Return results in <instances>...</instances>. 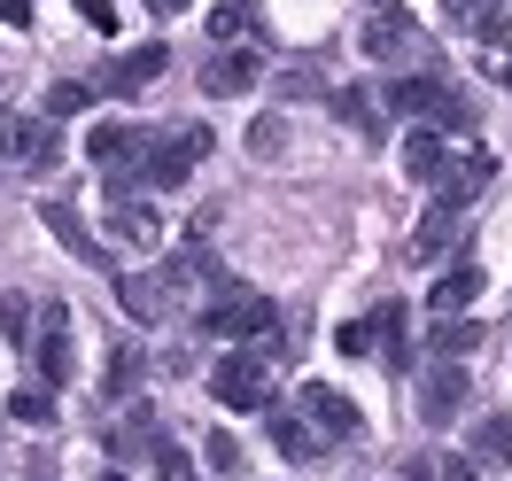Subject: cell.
Wrapping results in <instances>:
<instances>
[{
    "instance_id": "cell-1",
    "label": "cell",
    "mask_w": 512,
    "mask_h": 481,
    "mask_svg": "<svg viewBox=\"0 0 512 481\" xmlns=\"http://www.w3.org/2000/svg\"><path fill=\"white\" fill-rule=\"evenodd\" d=\"M272 326H280V303H272V295H256V288H218V303L202 311V334L241 342V350H256Z\"/></svg>"
},
{
    "instance_id": "cell-2",
    "label": "cell",
    "mask_w": 512,
    "mask_h": 481,
    "mask_svg": "<svg viewBox=\"0 0 512 481\" xmlns=\"http://www.w3.org/2000/svg\"><path fill=\"white\" fill-rule=\"evenodd\" d=\"M210 156V125H171L140 156V187H187V171Z\"/></svg>"
},
{
    "instance_id": "cell-3",
    "label": "cell",
    "mask_w": 512,
    "mask_h": 481,
    "mask_svg": "<svg viewBox=\"0 0 512 481\" xmlns=\"http://www.w3.org/2000/svg\"><path fill=\"white\" fill-rule=\"evenodd\" d=\"M24 350H32V365H39V381H47V388H63L70 373H78V365H70V303H63V295L39 303L32 342H24Z\"/></svg>"
},
{
    "instance_id": "cell-4",
    "label": "cell",
    "mask_w": 512,
    "mask_h": 481,
    "mask_svg": "<svg viewBox=\"0 0 512 481\" xmlns=\"http://www.w3.org/2000/svg\"><path fill=\"white\" fill-rule=\"evenodd\" d=\"M210 396H218L225 412H264V404H272V365H264L256 350L225 357L218 373H210Z\"/></svg>"
},
{
    "instance_id": "cell-5",
    "label": "cell",
    "mask_w": 512,
    "mask_h": 481,
    "mask_svg": "<svg viewBox=\"0 0 512 481\" xmlns=\"http://www.w3.org/2000/svg\"><path fill=\"white\" fill-rule=\"evenodd\" d=\"M148 140H156V132H140V125H94V132H86V156L109 171V187H140Z\"/></svg>"
},
{
    "instance_id": "cell-6",
    "label": "cell",
    "mask_w": 512,
    "mask_h": 481,
    "mask_svg": "<svg viewBox=\"0 0 512 481\" xmlns=\"http://www.w3.org/2000/svg\"><path fill=\"white\" fill-rule=\"evenodd\" d=\"M466 396H474V388H466V365H458V357H427V373H419V419H427V427H450V419L466 412Z\"/></svg>"
},
{
    "instance_id": "cell-7",
    "label": "cell",
    "mask_w": 512,
    "mask_h": 481,
    "mask_svg": "<svg viewBox=\"0 0 512 481\" xmlns=\"http://www.w3.org/2000/svg\"><path fill=\"white\" fill-rule=\"evenodd\" d=\"M489 179H497V156H489V148L443 156V171H435V202H450V210H474L481 194H489Z\"/></svg>"
},
{
    "instance_id": "cell-8",
    "label": "cell",
    "mask_w": 512,
    "mask_h": 481,
    "mask_svg": "<svg viewBox=\"0 0 512 481\" xmlns=\"http://www.w3.org/2000/svg\"><path fill=\"white\" fill-rule=\"evenodd\" d=\"M295 412L311 419L326 443H350L357 427H365V412H357V404H350V396H342L334 381H303V404H295Z\"/></svg>"
},
{
    "instance_id": "cell-9",
    "label": "cell",
    "mask_w": 512,
    "mask_h": 481,
    "mask_svg": "<svg viewBox=\"0 0 512 481\" xmlns=\"http://www.w3.org/2000/svg\"><path fill=\"white\" fill-rule=\"evenodd\" d=\"M163 63H171V47H163V39H148V47H125L117 63L101 70V94H148V86L163 78Z\"/></svg>"
},
{
    "instance_id": "cell-10",
    "label": "cell",
    "mask_w": 512,
    "mask_h": 481,
    "mask_svg": "<svg viewBox=\"0 0 512 481\" xmlns=\"http://www.w3.org/2000/svg\"><path fill=\"white\" fill-rule=\"evenodd\" d=\"M0 156H16L24 171H47V163L63 156V125L55 117H8V148Z\"/></svg>"
},
{
    "instance_id": "cell-11",
    "label": "cell",
    "mask_w": 512,
    "mask_h": 481,
    "mask_svg": "<svg viewBox=\"0 0 512 481\" xmlns=\"http://www.w3.org/2000/svg\"><path fill=\"white\" fill-rule=\"evenodd\" d=\"M39 225H47V233H55V241H63L78 264H94V272H117V257H109L94 233H86V218H78L70 202H39Z\"/></svg>"
},
{
    "instance_id": "cell-12",
    "label": "cell",
    "mask_w": 512,
    "mask_h": 481,
    "mask_svg": "<svg viewBox=\"0 0 512 481\" xmlns=\"http://www.w3.org/2000/svg\"><path fill=\"white\" fill-rule=\"evenodd\" d=\"M109 233H117L125 249H156V241H163V218L140 202V187H109Z\"/></svg>"
},
{
    "instance_id": "cell-13",
    "label": "cell",
    "mask_w": 512,
    "mask_h": 481,
    "mask_svg": "<svg viewBox=\"0 0 512 481\" xmlns=\"http://www.w3.org/2000/svg\"><path fill=\"white\" fill-rule=\"evenodd\" d=\"M109 280H117L125 319H140V326H163V319H171V288H163V272H109Z\"/></svg>"
},
{
    "instance_id": "cell-14",
    "label": "cell",
    "mask_w": 512,
    "mask_h": 481,
    "mask_svg": "<svg viewBox=\"0 0 512 481\" xmlns=\"http://www.w3.org/2000/svg\"><path fill=\"white\" fill-rule=\"evenodd\" d=\"M419 47H427V39H419V24L404 16V8H388V16L365 24V55H373V63H412Z\"/></svg>"
},
{
    "instance_id": "cell-15",
    "label": "cell",
    "mask_w": 512,
    "mask_h": 481,
    "mask_svg": "<svg viewBox=\"0 0 512 481\" xmlns=\"http://www.w3.org/2000/svg\"><path fill=\"white\" fill-rule=\"evenodd\" d=\"M458 233H466V210H450V202H435L427 218L412 225V264H435L458 249Z\"/></svg>"
},
{
    "instance_id": "cell-16",
    "label": "cell",
    "mask_w": 512,
    "mask_h": 481,
    "mask_svg": "<svg viewBox=\"0 0 512 481\" xmlns=\"http://www.w3.org/2000/svg\"><path fill=\"white\" fill-rule=\"evenodd\" d=\"M156 443H163V419L148 404H125V419L109 427V458H156Z\"/></svg>"
},
{
    "instance_id": "cell-17",
    "label": "cell",
    "mask_w": 512,
    "mask_h": 481,
    "mask_svg": "<svg viewBox=\"0 0 512 481\" xmlns=\"http://www.w3.org/2000/svg\"><path fill=\"white\" fill-rule=\"evenodd\" d=\"M256 86V55L249 47H218V55H210V63H202V94H249Z\"/></svg>"
},
{
    "instance_id": "cell-18",
    "label": "cell",
    "mask_w": 512,
    "mask_h": 481,
    "mask_svg": "<svg viewBox=\"0 0 512 481\" xmlns=\"http://www.w3.org/2000/svg\"><path fill=\"white\" fill-rule=\"evenodd\" d=\"M373 357H381V365H412V311H404V303H381V311H373Z\"/></svg>"
},
{
    "instance_id": "cell-19",
    "label": "cell",
    "mask_w": 512,
    "mask_h": 481,
    "mask_svg": "<svg viewBox=\"0 0 512 481\" xmlns=\"http://www.w3.org/2000/svg\"><path fill=\"white\" fill-rule=\"evenodd\" d=\"M334 117H342L350 132H365V140H381L388 132V101L365 94V86H334Z\"/></svg>"
},
{
    "instance_id": "cell-20",
    "label": "cell",
    "mask_w": 512,
    "mask_h": 481,
    "mask_svg": "<svg viewBox=\"0 0 512 481\" xmlns=\"http://www.w3.org/2000/svg\"><path fill=\"white\" fill-rule=\"evenodd\" d=\"M466 458L474 466H512V412H489V419H474V435H466Z\"/></svg>"
},
{
    "instance_id": "cell-21",
    "label": "cell",
    "mask_w": 512,
    "mask_h": 481,
    "mask_svg": "<svg viewBox=\"0 0 512 481\" xmlns=\"http://www.w3.org/2000/svg\"><path fill=\"white\" fill-rule=\"evenodd\" d=\"M272 443H280V458H295V466L326 458V435H319L303 412H272Z\"/></svg>"
},
{
    "instance_id": "cell-22",
    "label": "cell",
    "mask_w": 512,
    "mask_h": 481,
    "mask_svg": "<svg viewBox=\"0 0 512 481\" xmlns=\"http://www.w3.org/2000/svg\"><path fill=\"white\" fill-rule=\"evenodd\" d=\"M474 295H481V264H450L443 280L427 288V311H435V319H450V311H466Z\"/></svg>"
},
{
    "instance_id": "cell-23",
    "label": "cell",
    "mask_w": 512,
    "mask_h": 481,
    "mask_svg": "<svg viewBox=\"0 0 512 481\" xmlns=\"http://www.w3.org/2000/svg\"><path fill=\"white\" fill-rule=\"evenodd\" d=\"M481 342H489V326L458 319V311H450V319H435V326H427V357H466V350H481Z\"/></svg>"
},
{
    "instance_id": "cell-24",
    "label": "cell",
    "mask_w": 512,
    "mask_h": 481,
    "mask_svg": "<svg viewBox=\"0 0 512 481\" xmlns=\"http://www.w3.org/2000/svg\"><path fill=\"white\" fill-rule=\"evenodd\" d=\"M443 156H450V140L435 125H419L412 140H404V171H412L419 187H435V171H443Z\"/></svg>"
},
{
    "instance_id": "cell-25",
    "label": "cell",
    "mask_w": 512,
    "mask_h": 481,
    "mask_svg": "<svg viewBox=\"0 0 512 481\" xmlns=\"http://www.w3.org/2000/svg\"><path fill=\"white\" fill-rule=\"evenodd\" d=\"M427 125L435 132H474V94H458L443 78V94H435V109H427Z\"/></svg>"
},
{
    "instance_id": "cell-26",
    "label": "cell",
    "mask_w": 512,
    "mask_h": 481,
    "mask_svg": "<svg viewBox=\"0 0 512 481\" xmlns=\"http://www.w3.org/2000/svg\"><path fill=\"white\" fill-rule=\"evenodd\" d=\"M140 365H148V357L132 350V342H125V350H109V373H101V388H109V404H117V396L132 404V388H140Z\"/></svg>"
},
{
    "instance_id": "cell-27",
    "label": "cell",
    "mask_w": 512,
    "mask_h": 481,
    "mask_svg": "<svg viewBox=\"0 0 512 481\" xmlns=\"http://www.w3.org/2000/svg\"><path fill=\"white\" fill-rule=\"evenodd\" d=\"M8 419H24V427H55V388H47V381L16 388V396H8Z\"/></svg>"
},
{
    "instance_id": "cell-28",
    "label": "cell",
    "mask_w": 512,
    "mask_h": 481,
    "mask_svg": "<svg viewBox=\"0 0 512 481\" xmlns=\"http://www.w3.org/2000/svg\"><path fill=\"white\" fill-rule=\"evenodd\" d=\"M466 32L481 39V47H497V39L512 32V16H505V0H481V8H466Z\"/></svg>"
},
{
    "instance_id": "cell-29",
    "label": "cell",
    "mask_w": 512,
    "mask_h": 481,
    "mask_svg": "<svg viewBox=\"0 0 512 481\" xmlns=\"http://www.w3.org/2000/svg\"><path fill=\"white\" fill-rule=\"evenodd\" d=\"M94 94H101V86H78V78H63V86H47V109H39V117H55V125H63V117H78Z\"/></svg>"
},
{
    "instance_id": "cell-30",
    "label": "cell",
    "mask_w": 512,
    "mask_h": 481,
    "mask_svg": "<svg viewBox=\"0 0 512 481\" xmlns=\"http://www.w3.org/2000/svg\"><path fill=\"white\" fill-rule=\"evenodd\" d=\"M32 303H24V295H0V334H8V342H32Z\"/></svg>"
},
{
    "instance_id": "cell-31",
    "label": "cell",
    "mask_w": 512,
    "mask_h": 481,
    "mask_svg": "<svg viewBox=\"0 0 512 481\" xmlns=\"http://www.w3.org/2000/svg\"><path fill=\"white\" fill-rule=\"evenodd\" d=\"M202 458H210V474H225V481L241 474V443H233L225 427H218V435H210V443H202Z\"/></svg>"
},
{
    "instance_id": "cell-32",
    "label": "cell",
    "mask_w": 512,
    "mask_h": 481,
    "mask_svg": "<svg viewBox=\"0 0 512 481\" xmlns=\"http://www.w3.org/2000/svg\"><path fill=\"white\" fill-rule=\"evenodd\" d=\"M249 148H256V156H264V163H272V156H280V148H288V125H280V117H256Z\"/></svg>"
},
{
    "instance_id": "cell-33",
    "label": "cell",
    "mask_w": 512,
    "mask_h": 481,
    "mask_svg": "<svg viewBox=\"0 0 512 481\" xmlns=\"http://www.w3.org/2000/svg\"><path fill=\"white\" fill-rule=\"evenodd\" d=\"M334 350H342V357H373V326H365V319H350L342 334H334Z\"/></svg>"
},
{
    "instance_id": "cell-34",
    "label": "cell",
    "mask_w": 512,
    "mask_h": 481,
    "mask_svg": "<svg viewBox=\"0 0 512 481\" xmlns=\"http://www.w3.org/2000/svg\"><path fill=\"white\" fill-rule=\"evenodd\" d=\"M156 481H194V466H187V450H171V443H156Z\"/></svg>"
},
{
    "instance_id": "cell-35",
    "label": "cell",
    "mask_w": 512,
    "mask_h": 481,
    "mask_svg": "<svg viewBox=\"0 0 512 481\" xmlns=\"http://www.w3.org/2000/svg\"><path fill=\"white\" fill-rule=\"evenodd\" d=\"M435 481H481V466L466 450H450V458H435Z\"/></svg>"
},
{
    "instance_id": "cell-36",
    "label": "cell",
    "mask_w": 512,
    "mask_h": 481,
    "mask_svg": "<svg viewBox=\"0 0 512 481\" xmlns=\"http://www.w3.org/2000/svg\"><path fill=\"white\" fill-rule=\"evenodd\" d=\"M303 94H319V70H288L280 78V101H303Z\"/></svg>"
},
{
    "instance_id": "cell-37",
    "label": "cell",
    "mask_w": 512,
    "mask_h": 481,
    "mask_svg": "<svg viewBox=\"0 0 512 481\" xmlns=\"http://www.w3.org/2000/svg\"><path fill=\"white\" fill-rule=\"evenodd\" d=\"M78 16H86L94 32H117V8H109V0H78Z\"/></svg>"
},
{
    "instance_id": "cell-38",
    "label": "cell",
    "mask_w": 512,
    "mask_h": 481,
    "mask_svg": "<svg viewBox=\"0 0 512 481\" xmlns=\"http://www.w3.org/2000/svg\"><path fill=\"white\" fill-rule=\"evenodd\" d=\"M0 24H8V32H24V24H32V0H0Z\"/></svg>"
},
{
    "instance_id": "cell-39",
    "label": "cell",
    "mask_w": 512,
    "mask_h": 481,
    "mask_svg": "<svg viewBox=\"0 0 512 481\" xmlns=\"http://www.w3.org/2000/svg\"><path fill=\"white\" fill-rule=\"evenodd\" d=\"M404 481H435V458H412V466H404Z\"/></svg>"
},
{
    "instance_id": "cell-40",
    "label": "cell",
    "mask_w": 512,
    "mask_h": 481,
    "mask_svg": "<svg viewBox=\"0 0 512 481\" xmlns=\"http://www.w3.org/2000/svg\"><path fill=\"white\" fill-rule=\"evenodd\" d=\"M148 8H156V16H187V0H148Z\"/></svg>"
},
{
    "instance_id": "cell-41",
    "label": "cell",
    "mask_w": 512,
    "mask_h": 481,
    "mask_svg": "<svg viewBox=\"0 0 512 481\" xmlns=\"http://www.w3.org/2000/svg\"><path fill=\"white\" fill-rule=\"evenodd\" d=\"M450 8H458V16H466V8H481V0H450Z\"/></svg>"
},
{
    "instance_id": "cell-42",
    "label": "cell",
    "mask_w": 512,
    "mask_h": 481,
    "mask_svg": "<svg viewBox=\"0 0 512 481\" xmlns=\"http://www.w3.org/2000/svg\"><path fill=\"white\" fill-rule=\"evenodd\" d=\"M101 481H125V466H109V474H101Z\"/></svg>"
},
{
    "instance_id": "cell-43",
    "label": "cell",
    "mask_w": 512,
    "mask_h": 481,
    "mask_svg": "<svg viewBox=\"0 0 512 481\" xmlns=\"http://www.w3.org/2000/svg\"><path fill=\"white\" fill-rule=\"evenodd\" d=\"M233 8H249V0H233Z\"/></svg>"
}]
</instances>
